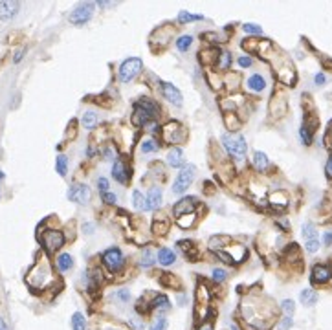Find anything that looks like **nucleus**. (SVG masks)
<instances>
[{
	"label": "nucleus",
	"instance_id": "4be33fe9",
	"mask_svg": "<svg viewBox=\"0 0 332 330\" xmlns=\"http://www.w3.org/2000/svg\"><path fill=\"white\" fill-rule=\"evenodd\" d=\"M248 87L255 92H261V90H264L266 83H264V79H262L261 76H252L250 77V81H248Z\"/></svg>",
	"mask_w": 332,
	"mask_h": 330
},
{
	"label": "nucleus",
	"instance_id": "49530a36",
	"mask_svg": "<svg viewBox=\"0 0 332 330\" xmlns=\"http://www.w3.org/2000/svg\"><path fill=\"white\" fill-rule=\"evenodd\" d=\"M323 244H327V246H330L332 244V231H327V233H325V237H323Z\"/></svg>",
	"mask_w": 332,
	"mask_h": 330
},
{
	"label": "nucleus",
	"instance_id": "423d86ee",
	"mask_svg": "<svg viewBox=\"0 0 332 330\" xmlns=\"http://www.w3.org/2000/svg\"><path fill=\"white\" fill-rule=\"evenodd\" d=\"M94 2H85V4H79L76 10L72 11L70 22L72 24H85L86 21H90V17L94 15Z\"/></svg>",
	"mask_w": 332,
	"mask_h": 330
},
{
	"label": "nucleus",
	"instance_id": "a878e982",
	"mask_svg": "<svg viewBox=\"0 0 332 330\" xmlns=\"http://www.w3.org/2000/svg\"><path fill=\"white\" fill-rule=\"evenodd\" d=\"M97 125V114L96 112H86L83 116V127L86 128H94Z\"/></svg>",
	"mask_w": 332,
	"mask_h": 330
},
{
	"label": "nucleus",
	"instance_id": "f03ea898",
	"mask_svg": "<svg viewBox=\"0 0 332 330\" xmlns=\"http://www.w3.org/2000/svg\"><path fill=\"white\" fill-rule=\"evenodd\" d=\"M222 143H224V147L228 149V153L232 154V156L242 158L246 154V140L241 134H237V136H224L222 138Z\"/></svg>",
	"mask_w": 332,
	"mask_h": 330
},
{
	"label": "nucleus",
	"instance_id": "bb28decb",
	"mask_svg": "<svg viewBox=\"0 0 332 330\" xmlns=\"http://www.w3.org/2000/svg\"><path fill=\"white\" fill-rule=\"evenodd\" d=\"M202 19H204L202 15H193V13H189V11H180V15H178V21H180L182 24L195 22V21H202Z\"/></svg>",
	"mask_w": 332,
	"mask_h": 330
},
{
	"label": "nucleus",
	"instance_id": "cd10ccee",
	"mask_svg": "<svg viewBox=\"0 0 332 330\" xmlns=\"http://www.w3.org/2000/svg\"><path fill=\"white\" fill-rule=\"evenodd\" d=\"M132 204H134V208H138V209H147V200L140 191H134V193H132Z\"/></svg>",
	"mask_w": 332,
	"mask_h": 330
},
{
	"label": "nucleus",
	"instance_id": "ddd939ff",
	"mask_svg": "<svg viewBox=\"0 0 332 330\" xmlns=\"http://www.w3.org/2000/svg\"><path fill=\"white\" fill-rule=\"evenodd\" d=\"M330 279V268L323 266V264H316L312 268V281L314 283H325Z\"/></svg>",
	"mask_w": 332,
	"mask_h": 330
},
{
	"label": "nucleus",
	"instance_id": "6ab92c4d",
	"mask_svg": "<svg viewBox=\"0 0 332 330\" xmlns=\"http://www.w3.org/2000/svg\"><path fill=\"white\" fill-rule=\"evenodd\" d=\"M57 266H59L61 272H68V270L74 266V259H72V255L61 253L59 257H57Z\"/></svg>",
	"mask_w": 332,
	"mask_h": 330
},
{
	"label": "nucleus",
	"instance_id": "c03bdc74",
	"mask_svg": "<svg viewBox=\"0 0 332 330\" xmlns=\"http://www.w3.org/2000/svg\"><path fill=\"white\" fill-rule=\"evenodd\" d=\"M97 185H99L101 194L106 193V191H108V180H106V178H99V182H97Z\"/></svg>",
	"mask_w": 332,
	"mask_h": 330
},
{
	"label": "nucleus",
	"instance_id": "b1692460",
	"mask_svg": "<svg viewBox=\"0 0 332 330\" xmlns=\"http://www.w3.org/2000/svg\"><path fill=\"white\" fill-rule=\"evenodd\" d=\"M169 231V224L163 222V220H156V222H152V233L156 235V237H163V235Z\"/></svg>",
	"mask_w": 332,
	"mask_h": 330
},
{
	"label": "nucleus",
	"instance_id": "5fc2aeb1",
	"mask_svg": "<svg viewBox=\"0 0 332 330\" xmlns=\"http://www.w3.org/2000/svg\"><path fill=\"white\" fill-rule=\"evenodd\" d=\"M330 130H332V123H330Z\"/></svg>",
	"mask_w": 332,
	"mask_h": 330
},
{
	"label": "nucleus",
	"instance_id": "2eb2a0df",
	"mask_svg": "<svg viewBox=\"0 0 332 330\" xmlns=\"http://www.w3.org/2000/svg\"><path fill=\"white\" fill-rule=\"evenodd\" d=\"M152 116L149 114V112H145L143 108L138 107L136 110H134V114H132V121H134V125H138V127H143V125H147V123L151 121Z\"/></svg>",
	"mask_w": 332,
	"mask_h": 330
},
{
	"label": "nucleus",
	"instance_id": "3c124183",
	"mask_svg": "<svg viewBox=\"0 0 332 330\" xmlns=\"http://www.w3.org/2000/svg\"><path fill=\"white\" fill-rule=\"evenodd\" d=\"M0 330H8V326H6V323L2 319H0Z\"/></svg>",
	"mask_w": 332,
	"mask_h": 330
},
{
	"label": "nucleus",
	"instance_id": "39448f33",
	"mask_svg": "<svg viewBox=\"0 0 332 330\" xmlns=\"http://www.w3.org/2000/svg\"><path fill=\"white\" fill-rule=\"evenodd\" d=\"M161 136H163V142L176 145L184 140V127H182L178 121H169L165 127L161 128Z\"/></svg>",
	"mask_w": 332,
	"mask_h": 330
},
{
	"label": "nucleus",
	"instance_id": "a18cd8bd",
	"mask_svg": "<svg viewBox=\"0 0 332 330\" xmlns=\"http://www.w3.org/2000/svg\"><path fill=\"white\" fill-rule=\"evenodd\" d=\"M239 64L248 68V66H252V59L250 57H239Z\"/></svg>",
	"mask_w": 332,
	"mask_h": 330
},
{
	"label": "nucleus",
	"instance_id": "c85d7f7f",
	"mask_svg": "<svg viewBox=\"0 0 332 330\" xmlns=\"http://www.w3.org/2000/svg\"><path fill=\"white\" fill-rule=\"evenodd\" d=\"M154 260H156L154 253H152L151 249H145V251H143V255H141V266H145V268H151L152 264H154Z\"/></svg>",
	"mask_w": 332,
	"mask_h": 330
},
{
	"label": "nucleus",
	"instance_id": "72a5a7b5",
	"mask_svg": "<svg viewBox=\"0 0 332 330\" xmlns=\"http://www.w3.org/2000/svg\"><path fill=\"white\" fill-rule=\"evenodd\" d=\"M161 285L165 286H171V288H180V283H178V279L176 277H173V275H163V281H161Z\"/></svg>",
	"mask_w": 332,
	"mask_h": 330
},
{
	"label": "nucleus",
	"instance_id": "7ed1b4c3",
	"mask_svg": "<svg viewBox=\"0 0 332 330\" xmlns=\"http://www.w3.org/2000/svg\"><path fill=\"white\" fill-rule=\"evenodd\" d=\"M40 240H42V246H44L46 251H48V253H53V251L63 248V244H65V235L61 233V231H56V229H48V231H44V235L40 237Z\"/></svg>",
	"mask_w": 332,
	"mask_h": 330
},
{
	"label": "nucleus",
	"instance_id": "aec40b11",
	"mask_svg": "<svg viewBox=\"0 0 332 330\" xmlns=\"http://www.w3.org/2000/svg\"><path fill=\"white\" fill-rule=\"evenodd\" d=\"M316 301H317V294L314 292V290L307 288V290H303V292H301V303H303V305L312 306Z\"/></svg>",
	"mask_w": 332,
	"mask_h": 330
},
{
	"label": "nucleus",
	"instance_id": "c756f323",
	"mask_svg": "<svg viewBox=\"0 0 332 330\" xmlns=\"http://www.w3.org/2000/svg\"><path fill=\"white\" fill-rule=\"evenodd\" d=\"M151 310L152 308H160V306H163V308H169V299H167V295H156L154 297V301H151Z\"/></svg>",
	"mask_w": 332,
	"mask_h": 330
},
{
	"label": "nucleus",
	"instance_id": "8fccbe9b",
	"mask_svg": "<svg viewBox=\"0 0 332 330\" xmlns=\"http://www.w3.org/2000/svg\"><path fill=\"white\" fill-rule=\"evenodd\" d=\"M22 53H24V50L19 51V53H17V55H15V62H19V61H20V57H22Z\"/></svg>",
	"mask_w": 332,
	"mask_h": 330
},
{
	"label": "nucleus",
	"instance_id": "9b49d317",
	"mask_svg": "<svg viewBox=\"0 0 332 330\" xmlns=\"http://www.w3.org/2000/svg\"><path fill=\"white\" fill-rule=\"evenodd\" d=\"M129 169H127V163H123L121 160H116L114 162V167H112V176L116 178L120 183H127L129 180Z\"/></svg>",
	"mask_w": 332,
	"mask_h": 330
},
{
	"label": "nucleus",
	"instance_id": "393cba45",
	"mask_svg": "<svg viewBox=\"0 0 332 330\" xmlns=\"http://www.w3.org/2000/svg\"><path fill=\"white\" fill-rule=\"evenodd\" d=\"M253 165H255V169H259V171H264V169L268 167L266 154H262V153H255V154H253Z\"/></svg>",
	"mask_w": 332,
	"mask_h": 330
},
{
	"label": "nucleus",
	"instance_id": "e433bc0d",
	"mask_svg": "<svg viewBox=\"0 0 332 330\" xmlns=\"http://www.w3.org/2000/svg\"><path fill=\"white\" fill-rule=\"evenodd\" d=\"M301 140L305 145H310V143H312V134L308 132L307 127H301Z\"/></svg>",
	"mask_w": 332,
	"mask_h": 330
},
{
	"label": "nucleus",
	"instance_id": "4c0bfd02",
	"mask_svg": "<svg viewBox=\"0 0 332 330\" xmlns=\"http://www.w3.org/2000/svg\"><path fill=\"white\" fill-rule=\"evenodd\" d=\"M165 325H167L165 317H158L156 323H154V325H152L149 330H165Z\"/></svg>",
	"mask_w": 332,
	"mask_h": 330
},
{
	"label": "nucleus",
	"instance_id": "a211bd4d",
	"mask_svg": "<svg viewBox=\"0 0 332 330\" xmlns=\"http://www.w3.org/2000/svg\"><path fill=\"white\" fill-rule=\"evenodd\" d=\"M138 107L140 108H143V110L145 112H149V114H154V116H158V105L154 101H151V99H147V97H141L140 101H138Z\"/></svg>",
	"mask_w": 332,
	"mask_h": 330
},
{
	"label": "nucleus",
	"instance_id": "58836bf2",
	"mask_svg": "<svg viewBox=\"0 0 332 330\" xmlns=\"http://www.w3.org/2000/svg\"><path fill=\"white\" fill-rule=\"evenodd\" d=\"M244 31H248V33H255V35H259V33H261V26H257V24H244Z\"/></svg>",
	"mask_w": 332,
	"mask_h": 330
},
{
	"label": "nucleus",
	"instance_id": "ea45409f",
	"mask_svg": "<svg viewBox=\"0 0 332 330\" xmlns=\"http://www.w3.org/2000/svg\"><path fill=\"white\" fill-rule=\"evenodd\" d=\"M226 279V272H222V270H213V281L216 283H220V281Z\"/></svg>",
	"mask_w": 332,
	"mask_h": 330
},
{
	"label": "nucleus",
	"instance_id": "f3484780",
	"mask_svg": "<svg viewBox=\"0 0 332 330\" xmlns=\"http://www.w3.org/2000/svg\"><path fill=\"white\" fill-rule=\"evenodd\" d=\"M158 260H160V264H163V266H169V264H173L176 260V255L171 249L161 248L160 251H158Z\"/></svg>",
	"mask_w": 332,
	"mask_h": 330
},
{
	"label": "nucleus",
	"instance_id": "412c9836",
	"mask_svg": "<svg viewBox=\"0 0 332 330\" xmlns=\"http://www.w3.org/2000/svg\"><path fill=\"white\" fill-rule=\"evenodd\" d=\"M303 235H305V240H307V242L317 240V231H316V228H314V224H310V222L305 224V226H303Z\"/></svg>",
	"mask_w": 332,
	"mask_h": 330
},
{
	"label": "nucleus",
	"instance_id": "7c9ffc66",
	"mask_svg": "<svg viewBox=\"0 0 332 330\" xmlns=\"http://www.w3.org/2000/svg\"><path fill=\"white\" fill-rule=\"evenodd\" d=\"M66 171H68V158L59 154V156H57V173H59L61 176H65Z\"/></svg>",
	"mask_w": 332,
	"mask_h": 330
},
{
	"label": "nucleus",
	"instance_id": "864d4df0",
	"mask_svg": "<svg viewBox=\"0 0 332 330\" xmlns=\"http://www.w3.org/2000/svg\"><path fill=\"white\" fill-rule=\"evenodd\" d=\"M0 180H2V173H0Z\"/></svg>",
	"mask_w": 332,
	"mask_h": 330
},
{
	"label": "nucleus",
	"instance_id": "c9c22d12",
	"mask_svg": "<svg viewBox=\"0 0 332 330\" xmlns=\"http://www.w3.org/2000/svg\"><path fill=\"white\" fill-rule=\"evenodd\" d=\"M230 59H232V53H230V51H222V53H220V59H218V61H220V62H218V66H220L222 70L230 66V62H232Z\"/></svg>",
	"mask_w": 332,
	"mask_h": 330
},
{
	"label": "nucleus",
	"instance_id": "9d476101",
	"mask_svg": "<svg viewBox=\"0 0 332 330\" xmlns=\"http://www.w3.org/2000/svg\"><path fill=\"white\" fill-rule=\"evenodd\" d=\"M20 10L19 2H0V19L2 21H10L17 15V11Z\"/></svg>",
	"mask_w": 332,
	"mask_h": 330
},
{
	"label": "nucleus",
	"instance_id": "de8ad7c7",
	"mask_svg": "<svg viewBox=\"0 0 332 330\" xmlns=\"http://www.w3.org/2000/svg\"><path fill=\"white\" fill-rule=\"evenodd\" d=\"M325 83V76L323 74H317L316 76V85H323Z\"/></svg>",
	"mask_w": 332,
	"mask_h": 330
},
{
	"label": "nucleus",
	"instance_id": "2f4dec72",
	"mask_svg": "<svg viewBox=\"0 0 332 330\" xmlns=\"http://www.w3.org/2000/svg\"><path fill=\"white\" fill-rule=\"evenodd\" d=\"M191 42H193V37L184 35V37H180V39L176 41V48H178L180 51H187L189 50V46H191Z\"/></svg>",
	"mask_w": 332,
	"mask_h": 330
},
{
	"label": "nucleus",
	"instance_id": "f8f14e48",
	"mask_svg": "<svg viewBox=\"0 0 332 330\" xmlns=\"http://www.w3.org/2000/svg\"><path fill=\"white\" fill-rule=\"evenodd\" d=\"M163 94H165V97L173 103V105H176V107H180L182 105V94L175 85H171V83H163Z\"/></svg>",
	"mask_w": 332,
	"mask_h": 330
},
{
	"label": "nucleus",
	"instance_id": "473e14b6",
	"mask_svg": "<svg viewBox=\"0 0 332 330\" xmlns=\"http://www.w3.org/2000/svg\"><path fill=\"white\" fill-rule=\"evenodd\" d=\"M281 308H283V312L287 314V317H292L294 308H296V305H294V301L287 299V301H283V303H281Z\"/></svg>",
	"mask_w": 332,
	"mask_h": 330
},
{
	"label": "nucleus",
	"instance_id": "37998d69",
	"mask_svg": "<svg viewBox=\"0 0 332 330\" xmlns=\"http://www.w3.org/2000/svg\"><path fill=\"white\" fill-rule=\"evenodd\" d=\"M290 326H292V317H285L279 323V330H290Z\"/></svg>",
	"mask_w": 332,
	"mask_h": 330
},
{
	"label": "nucleus",
	"instance_id": "6e6552de",
	"mask_svg": "<svg viewBox=\"0 0 332 330\" xmlns=\"http://www.w3.org/2000/svg\"><path fill=\"white\" fill-rule=\"evenodd\" d=\"M103 264H105L110 272H118V270L123 266V253H121L118 248L106 249L105 253H103Z\"/></svg>",
	"mask_w": 332,
	"mask_h": 330
},
{
	"label": "nucleus",
	"instance_id": "603ef678",
	"mask_svg": "<svg viewBox=\"0 0 332 330\" xmlns=\"http://www.w3.org/2000/svg\"><path fill=\"white\" fill-rule=\"evenodd\" d=\"M200 330H213V328H211V325H207L206 328H200Z\"/></svg>",
	"mask_w": 332,
	"mask_h": 330
},
{
	"label": "nucleus",
	"instance_id": "f257e3e1",
	"mask_svg": "<svg viewBox=\"0 0 332 330\" xmlns=\"http://www.w3.org/2000/svg\"><path fill=\"white\" fill-rule=\"evenodd\" d=\"M195 165L193 163H187L186 167H182L180 174H178V178H176V182L173 183V193L176 194H182L186 193L187 187L193 183V178H195Z\"/></svg>",
	"mask_w": 332,
	"mask_h": 330
},
{
	"label": "nucleus",
	"instance_id": "20e7f679",
	"mask_svg": "<svg viewBox=\"0 0 332 330\" xmlns=\"http://www.w3.org/2000/svg\"><path fill=\"white\" fill-rule=\"evenodd\" d=\"M140 70H141V59L131 57V59L123 61V64L120 66V79L123 83L132 81V79L140 74Z\"/></svg>",
	"mask_w": 332,
	"mask_h": 330
},
{
	"label": "nucleus",
	"instance_id": "f704fd0d",
	"mask_svg": "<svg viewBox=\"0 0 332 330\" xmlns=\"http://www.w3.org/2000/svg\"><path fill=\"white\" fill-rule=\"evenodd\" d=\"M141 151L143 153H152V151H158V143L154 140H147V142L141 143Z\"/></svg>",
	"mask_w": 332,
	"mask_h": 330
},
{
	"label": "nucleus",
	"instance_id": "5701e85b",
	"mask_svg": "<svg viewBox=\"0 0 332 330\" xmlns=\"http://www.w3.org/2000/svg\"><path fill=\"white\" fill-rule=\"evenodd\" d=\"M72 328L74 330H86V321H85V315L76 312V314L72 315Z\"/></svg>",
	"mask_w": 332,
	"mask_h": 330
},
{
	"label": "nucleus",
	"instance_id": "4468645a",
	"mask_svg": "<svg viewBox=\"0 0 332 330\" xmlns=\"http://www.w3.org/2000/svg\"><path fill=\"white\" fill-rule=\"evenodd\" d=\"M147 209H158L161 206V191L160 187H152L147 194Z\"/></svg>",
	"mask_w": 332,
	"mask_h": 330
},
{
	"label": "nucleus",
	"instance_id": "a19ab883",
	"mask_svg": "<svg viewBox=\"0 0 332 330\" xmlns=\"http://www.w3.org/2000/svg\"><path fill=\"white\" fill-rule=\"evenodd\" d=\"M103 196V200H105V204H116V194L110 193V191H106V193L101 194Z\"/></svg>",
	"mask_w": 332,
	"mask_h": 330
},
{
	"label": "nucleus",
	"instance_id": "79ce46f5",
	"mask_svg": "<svg viewBox=\"0 0 332 330\" xmlns=\"http://www.w3.org/2000/svg\"><path fill=\"white\" fill-rule=\"evenodd\" d=\"M118 299L127 303V301L131 299V292H129V290H120V292H118Z\"/></svg>",
	"mask_w": 332,
	"mask_h": 330
},
{
	"label": "nucleus",
	"instance_id": "0eeeda50",
	"mask_svg": "<svg viewBox=\"0 0 332 330\" xmlns=\"http://www.w3.org/2000/svg\"><path fill=\"white\" fill-rule=\"evenodd\" d=\"M68 198H70L72 202H77V204H81V206H85V204L90 202L92 191L85 183H76V185L70 187V191H68Z\"/></svg>",
	"mask_w": 332,
	"mask_h": 330
},
{
	"label": "nucleus",
	"instance_id": "09e8293b",
	"mask_svg": "<svg viewBox=\"0 0 332 330\" xmlns=\"http://www.w3.org/2000/svg\"><path fill=\"white\" fill-rule=\"evenodd\" d=\"M327 173L332 174V156L328 158V163H327Z\"/></svg>",
	"mask_w": 332,
	"mask_h": 330
},
{
	"label": "nucleus",
	"instance_id": "dca6fc26",
	"mask_svg": "<svg viewBox=\"0 0 332 330\" xmlns=\"http://www.w3.org/2000/svg\"><path fill=\"white\" fill-rule=\"evenodd\" d=\"M182 160H184V153H182V149H171V153L167 154V163L171 165V167H180L182 165Z\"/></svg>",
	"mask_w": 332,
	"mask_h": 330
},
{
	"label": "nucleus",
	"instance_id": "1a4fd4ad",
	"mask_svg": "<svg viewBox=\"0 0 332 330\" xmlns=\"http://www.w3.org/2000/svg\"><path fill=\"white\" fill-rule=\"evenodd\" d=\"M195 208H196V200L193 196H186L182 198L180 202L175 204V215L180 219V217H186V215H191L195 213Z\"/></svg>",
	"mask_w": 332,
	"mask_h": 330
}]
</instances>
